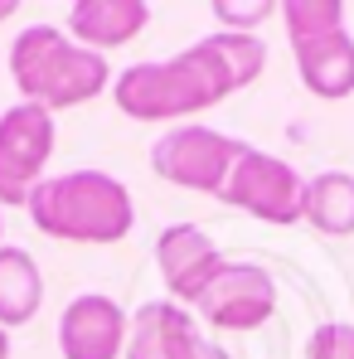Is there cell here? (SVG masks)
I'll return each mask as SVG.
<instances>
[{"instance_id": "1", "label": "cell", "mask_w": 354, "mask_h": 359, "mask_svg": "<svg viewBox=\"0 0 354 359\" xmlns=\"http://www.w3.org/2000/svg\"><path fill=\"white\" fill-rule=\"evenodd\" d=\"M267 68V44L257 34H204L175 59L131 63L112 78V102L136 121H179L194 117L229 93L257 83Z\"/></svg>"}, {"instance_id": "2", "label": "cell", "mask_w": 354, "mask_h": 359, "mask_svg": "<svg viewBox=\"0 0 354 359\" xmlns=\"http://www.w3.org/2000/svg\"><path fill=\"white\" fill-rule=\"evenodd\" d=\"M10 78L20 88V102L63 112L107 93V54L83 49L59 25H29L10 44Z\"/></svg>"}, {"instance_id": "3", "label": "cell", "mask_w": 354, "mask_h": 359, "mask_svg": "<svg viewBox=\"0 0 354 359\" xmlns=\"http://www.w3.org/2000/svg\"><path fill=\"white\" fill-rule=\"evenodd\" d=\"M29 219L59 243H117L136 224L131 189L107 170H68L29 194Z\"/></svg>"}, {"instance_id": "4", "label": "cell", "mask_w": 354, "mask_h": 359, "mask_svg": "<svg viewBox=\"0 0 354 359\" xmlns=\"http://www.w3.org/2000/svg\"><path fill=\"white\" fill-rule=\"evenodd\" d=\"M243 151L247 146L238 136H224L214 126H170L151 146V170L161 180H170V184H179V189L219 194L229 184Z\"/></svg>"}, {"instance_id": "5", "label": "cell", "mask_w": 354, "mask_h": 359, "mask_svg": "<svg viewBox=\"0 0 354 359\" xmlns=\"http://www.w3.org/2000/svg\"><path fill=\"white\" fill-rule=\"evenodd\" d=\"M219 199L252 214V219H262V224H277V229L306 219V180L296 175V165H287L282 156H267L257 146H247L238 156L233 175L219 189Z\"/></svg>"}, {"instance_id": "6", "label": "cell", "mask_w": 354, "mask_h": 359, "mask_svg": "<svg viewBox=\"0 0 354 359\" xmlns=\"http://www.w3.org/2000/svg\"><path fill=\"white\" fill-rule=\"evenodd\" d=\"M54 156V112L15 102L0 112V204H29Z\"/></svg>"}, {"instance_id": "7", "label": "cell", "mask_w": 354, "mask_h": 359, "mask_svg": "<svg viewBox=\"0 0 354 359\" xmlns=\"http://www.w3.org/2000/svg\"><path fill=\"white\" fill-rule=\"evenodd\" d=\"M194 311L214 330H257L277 311V282L257 262H224Z\"/></svg>"}, {"instance_id": "8", "label": "cell", "mask_w": 354, "mask_h": 359, "mask_svg": "<svg viewBox=\"0 0 354 359\" xmlns=\"http://www.w3.org/2000/svg\"><path fill=\"white\" fill-rule=\"evenodd\" d=\"M156 267L165 277L170 301L189 311V306H199V297L209 292V282L219 277L224 252H219V243L209 238L199 224H170L156 238Z\"/></svg>"}, {"instance_id": "9", "label": "cell", "mask_w": 354, "mask_h": 359, "mask_svg": "<svg viewBox=\"0 0 354 359\" xmlns=\"http://www.w3.org/2000/svg\"><path fill=\"white\" fill-rule=\"evenodd\" d=\"M126 311L102 292H83L59 316V350L63 359H117L126 350Z\"/></svg>"}, {"instance_id": "10", "label": "cell", "mask_w": 354, "mask_h": 359, "mask_svg": "<svg viewBox=\"0 0 354 359\" xmlns=\"http://www.w3.org/2000/svg\"><path fill=\"white\" fill-rule=\"evenodd\" d=\"M146 25H151L146 0H73L68 5V39H78L93 54L131 44Z\"/></svg>"}, {"instance_id": "11", "label": "cell", "mask_w": 354, "mask_h": 359, "mask_svg": "<svg viewBox=\"0 0 354 359\" xmlns=\"http://www.w3.org/2000/svg\"><path fill=\"white\" fill-rule=\"evenodd\" d=\"M292 49H296V73H301L311 97L345 102L354 93V34L350 29H335V34H320V39H301Z\"/></svg>"}, {"instance_id": "12", "label": "cell", "mask_w": 354, "mask_h": 359, "mask_svg": "<svg viewBox=\"0 0 354 359\" xmlns=\"http://www.w3.org/2000/svg\"><path fill=\"white\" fill-rule=\"evenodd\" d=\"M199 340V320L175 301H146L131 316L126 330V359H184V350Z\"/></svg>"}, {"instance_id": "13", "label": "cell", "mask_w": 354, "mask_h": 359, "mask_svg": "<svg viewBox=\"0 0 354 359\" xmlns=\"http://www.w3.org/2000/svg\"><path fill=\"white\" fill-rule=\"evenodd\" d=\"M306 224L325 238L354 233V175L350 170H320L306 180Z\"/></svg>"}, {"instance_id": "14", "label": "cell", "mask_w": 354, "mask_h": 359, "mask_svg": "<svg viewBox=\"0 0 354 359\" xmlns=\"http://www.w3.org/2000/svg\"><path fill=\"white\" fill-rule=\"evenodd\" d=\"M44 306L39 262L25 248H0V325H25Z\"/></svg>"}, {"instance_id": "15", "label": "cell", "mask_w": 354, "mask_h": 359, "mask_svg": "<svg viewBox=\"0 0 354 359\" xmlns=\"http://www.w3.org/2000/svg\"><path fill=\"white\" fill-rule=\"evenodd\" d=\"M282 20H287L292 44H301V39H320V34L345 29V5L340 0H282Z\"/></svg>"}, {"instance_id": "16", "label": "cell", "mask_w": 354, "mask_h": 359, "mask_svg": "<svg viewBox=\"0 0 354 359\" xmlns=\"http://www.w3.org/2000/svg\"><path fill=\"white\" fill-rule=\"evenodd\" d=\"M209 10L219 15V25H224V29H233V34H252V29H257L277 5H272V0H214Z\"/></svg>"}, {"instance_id": "17", "label": "cell", "mask_w": 354, "mask_h": 359, "mask_svg": "<svg viewBox=\"0 0 354 359\" xmlns=\"http://www.w3.org/2000/svg\"><path fill=\"white\" fill-rule=\"evenodd\" d=\"M306 359H354V325L350 320H325L306 340Z\"/></svg>"}, {"instance_id": "18", "label": "cell", "mask_w": 354, "mask_h": 359, "mask_svg": "<svg viewBox=\"0 0 354 359\" xmlns=\"http://www.w3.org/2000/svg\"><path fill=\"white\" fill-rule=\"evenodd\" d=\"M184 359H233V355H229L224 345H214V340H204V335H199V340L184 350Z\"/></svg>"}, {"instance_id": "19", "label": "cell", "mask_w": 354, "mask_h": 359, "mask_svg": "<svg viewBox=\"0 0 354 359\" xmlns=\"http://www.w3.org/2000/svg\"><path fill=\"white\" fill-rule=\"evenodd\" d=\"M0 359H10V330L0 325Z\"/></svg>"}, {"instance_id": "20", "label": "cell", "mask_w": 354, "mask_h": 359, "mask_svg": "<svg viewBox=\"0 0 354 359\" xmlns=\"http://www.w3.org/2000/svg\"><path fill=\"white\" fill-rule=\"evenodd\" d=\"M15 15V0H0V20H10Z\"/></svg>"}, {"instance_id": "21", "label": "cell", "mask_w": 354, "mask_h": 359, "mask_svg": "<svg viewBox=\"0 0 354 359\" xmlns=\"http://www.w3.org/2000/svg\"><path fill=\"white\" fill-rule=\"evenodd\" d=\"M0 229H5V219H0Z\"/></svg>"}]
</instances>
